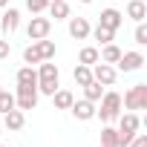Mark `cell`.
Segmentation results:
<instances>
[{
	"instance_id": "obj_18",
	"label": "cell",
	"mask_w": 147,
	"mask_h": 147,
	"mask_svg": "<svg viewBox=\"0 0 147 147\" xmlns=\"http://www.w3.org/2000/svg\"><path fill=\"white\" fill-rule=\"evenodd\" d=\"M72 78H75V84H78V87H87V84L92 81V66L78 63V66H75V72H72Z\"/></svg>"
},
{
	"instance_id": "obj_6",
	"label": "cell",
	"mask_w": 147,
	"mask_h": 147,
	"mask_svg": "<svg viewBox=\"0 0 147 147\" xmlns=\"http://www.w3.org/2000/svg\"><path fill=\"white\" fill-rule=\"evenodd\" d=\"M49 29H52V18H32L26 26V35L29 40H40V38H49Z\"/></svg>"
},
{
	"instance_id": "obj_15",
	"label": "cell",
	"mask_w": 147,
	"mask_h": 147,
	"mask_svg": "<svg viewBox=\"0 0 147 147\" xmlns=\"http://www.w3.org/2000/svg\"><path fill=\"white\" fill-rule=\"evenodd\" d=\"M127 18H133L136 23H141L147 18V3H144V0H130V3H127Z\"/></svg>"
},
{
	"instance_id": "obj_7",
	"label": "cell",
	"mask_w": 147,
	"mask_h": 147,
	"mask_svg": "<svg viewBox=\"0 0 147 147\" xmlns=\"http://www.w3.org/2000/svg\"><path fill=\"white\" fill-rule=\"evenodd\" d=\"M141 66H144V55L141 52H121V58H118V69L121 72H136Z\"/></svg>"
},
{
	"instance_id": "obj_28",
	"label": "cell",
	"mask_w": 147,
	"mask_h": 147,
	"mask_svg": "<svg viewBox=\"0 0 147 147\" xmlns=\"http://www.w3.org/2000/svg\"><path fill=\"white\" fill-rule=\"evenodd\" d=\"M136 43L138 46H147V26H144V20L136 26Z\"/></svg>"
},
{
	"instance_id": "obj_22",
	"label": "cell",
	"mask_w": 147,
	"mask_h": 147,
	"mask_svg": "<svg viewBox=\"0 0 147 147\" xmlns=\"http://www.w3.org/2000/svg\"><path fill=\"white\" fill-rule=\"evenodd\" d=\"M101 95H104V87H101L98 81H90V84L84 87V98H87V101H95V104H98Z\"/></svg>"
},
{
	"instance_id": "obj_37",
	"label": "cell",
	"mask_w": 147,
	"mask_h": 147,
	"mask_svg": "<svg viewBox=\"0 0 147 147\" xmlns=\"http://www.w3.org/2000/svg\"><path fill=\"white\" fill-rule=\"evenodd\" d=\"M49 3H52V0H49Z\"/></svg>"
},
{
	"instance_id": "obj_31",
	"label": "cell",
	"mask_w": 147,
	"mask_h": 147,
	"mask_svg": "<svg viewBox=\"0 0 147 147\" xmlns=\"http://www.w3.org/2000/svg\"><path fill=\"white\" fill-rule=\"evenodd\" d=\"M9 6V0H0V9H6Z\"/></svg>"
},
{
	"instance_id": "obj_4",
	"label": "cell",
	"mask_w": 147,
	"mask_h": 147,
	"mask_svg": "<svg viewBox=\"0 0 147 147\" xmlns=\"http://www.w3.org/2000/svg\"><path fill=\"white\" fill-rule=\"evenodd\" d=\"M121 107L127 110H147V84H136L124 92L121 98Z\"/></svg>"
},
{
	"instance_id": "obj_24",
	"label": "cell",
	"mask_w": 147,
	"mask_h": 147,
	"mask_svg": "<svg viewBox=\"0 0 147 147\" xmlns=\"http://www.w3.org/2000/svg\"><path fill=\"white\" fill-rule=\"evenodd\" d=\"M40 61H43V58H40V52H38V46H35V43L23 49V63H29V66H32V63H40Z\"/></svg>"
},
{
	"instance_id": "obj_30",
	"label": "cell",
	"mask_w": 147,
	"mask_h": 147,
	"mask_svg": "<svg viewBox=\"0 0 147 147\" xmlns=\"http://www.w3.org/2000/svg\"><path fill=\"white\" fill-rule=\"evenodd\" d=\"M9 52H12L9 40H0V61H6V58H9Z\"/></svg>"
},
{
	"instance_id": "obj_9",
	"label": "cell",
	"mask_w": 147,
	"mask_h": 147,
	"mask_svg": "<svg viewBox=\"0 0 147 147\" xmlns=\"http://www.w3.org/2000/svg\"><path fill=\"white\" fill-rule=\"evenodd\" d=\"M98 18H101V20H98V26L113 29V32H118V29H121V23H124V15H121L118 9H104Z\"/></svg>"
},
{
	"instance_id": "obj_10",
	"label": "cell",
	"mask_w": 147,
	"mask_h": 147,
	"mask_svg": "<svg viewBox=\"0 0 147 147\" xmlns=\"http://www.w3.org/2000/svg\"><path fill=\"white\" fill-rule=\"evenodd\" d=\"M90 20L87 18H69V38H75V40H87L90 38Z\"/></svg>"
},
{
	"instance_id": "obj_2",
	"label": "cell",
	"mask_w": 147,
	"mask_h": 147,
	"mask_svg": "<svg viewBox=\"0 0 147 147\" xmlns=\"http://www.w3.org/2000/svg\"><path fill=\"white\" fill-rule=\"evenodd\" d=\"M58 66L49 63V61H40V69H38V92L43 95H52L58 90Z\"/></svg>"
},
{
	"instance_id": "obj_13",
	"label": "cell",
	"mask_w": 147,
	"mask_h": 147,
	"mask_svg": "<svg viewBox=\"0 0 147 147\" xmlns=\"http://www.w3.org/2000/svg\"><path fill=\"white\" fill-rule=\"evenodd\" d=\"M49 98H52L55 110H69V107H72V101H75V95H72L69 90H61V87H58V90H55Z\"/></svg>"
},
{
	"instance_id": "obj_36",
	"label": "cell",
	"mask_w": 147,
	"mask_h": 147,
	"mask_svg": "<svg viewBox=\"0 0 147 147\" xmlns=\"http://www.w3.org/2000/svg\"><path fill=\"white\" fill-rule=\"evenodd\" d=\"M144 3H147V0H144Z\"/></svg>"
},
{
	"instance_id": "obj_19",
	"label": "cell",
	"mask_w": 147,
	"mask_h": 147,
	"mask_svg": "<svg viewBox=\"0 0 147 147\" xmlns=\"http://www.w3.org/2000/svg\"><path fill=\"white\" fill-rule=\"evenodd\" d=\"M32 43L38 46V52H40V58H43V61H52V58H55V40L40 38V40H32Z\"/></svg>"
},
{
	"instance_id": "obj_21",
	"label": "cell",
	"mask_w": 147,
	"mask_h": 147,
	"mask_svg": "<svg viewBox=\"0 0 147 147\" xmlns=\"http://www.w3.org/2000/svg\"><path fill=\"white\" fill-rule=\"evenodd\" d=\"M15 78H18V84H38V69L35 66H20Z\"/></svg>"
},
{
	"instance_id": "obj_33",
	"label": "cell",
	"mask_w": 147,
	"mask_h": 147,
	"mask_svg": "<svg viewBox=\"0 0 147 147\" xmlns=\"http://www.w3.org/2000/svg\"><path fill=\"white\" fill-rule=\"evenodd\" d=\"M0 133H3V124H0Z\"/></svg>"
},
{
	"instance_id": "obj_17",
	"label": "cell",
	"mask_w": 147,
	"mask_h": 147,
	"mask_svg": "<svg viewBox=\"0 0 147 147\" xmlns=\"http://www.w3.org/2000/svg\"><path fill=\"white\" fill-rule=\"evenodd\" d=\"M46 9H49V15H52L55 20H66V18H69V3H66V0H52Z\"/></svg>"
},
{
	"instance_id": "obj_35",
	"label": "cell",
	"mask_w": 147,
	"mask_h": 147,
	"mask_svg": "<svg viewBox=\"0 0 147 147\" xmlns=\"http://www.w3.org/2000/svg\"><path fill=\"white\" fill-rule=\"evenodd\" d=\"M98 147H107V144H98Z\"/></svg>"
},
{
	"instance_id": "obj_27",
	"label": "cell",
	"mask_w": 147,
	"mask_h": 147,
	"mask_svg": "<svg viewBox=\"0 0 147 147\" xmlns=\"http://www.w3.org/2000/svg\"><path fill=\"white\" fill-rule=\"evenodd\" d=\"M46 6H49V0H26V9H29L32 15H43Z\"/></svg>"
},
{
	"instance_id": "obj_29",
	"label": "cell",
	"mask_w": 147,
	"mask_h": 147,
	"mask_svg": "<svg viewBox=\"0 0 147 147\" xmlns=\"http://www.w3.org/2000/svg\"><path fill=\"white\" fill-rule=\"evenodd\" d=\"M127 147H147V136H144V133H136L133 141H130Z\"/></svg>"
},
{
	"instance_id": "obj_32",
	"label": "cell",
	"mask_w": 147,
	"mask_h": 147,
	"mask_svg": "<svg viewBox=\"0 0 147 147\" xmlns=\"http://www.w3.org/2000/svg\"><path fill=\"white\" fill-rule=\"evenodd\" d=\"M78 3H92V0H78Z\"/></svg>"
},
{
	"instance_id": "obj_11",
	"label": "cell",
	"mask_w": 147,
	"mask_h": 147,
	"mask_svg": "<svg viewBox=\"0 0 147 147\" xmlns=\"http://www.w3.org/2000/svg\"><path fill=\"white\" fill-rule=\"evenodd\" d=\"M20 26V12L18 9H6V12H0V32H15Z\"/></svg>"
},
{
	"instance_id": "obj_3",
	"label": "cell",
	"mask_w": 147,
	"mask_h": 147,
	"mask_svg": "<svg viewBox=\"0 0 147 147\" xmlns=\"http://www.w3.org/2000/svg\"><path fill=\"white\" fill-rule=\"evenodd\" d=\"M15 107L18 110H35L38 107V84H18V95H15Z\"/></svg>"
},
{
	"instance_id": "obj_16",
	"label": "cell",
	"mask_w": 147,
	"mask_h": 147,
	"mask_svg": "<svg viewBox=\"0 0 147 147\" xmlns=\"http://www.w3.org/2000/svg\"><path fill=\"white\" fill-rule=\"evenodd\" d=\"M98 58H101L104 63H118V58H121V49H118L115 43H104V46L98 49Z\"/></svg>"
},
{
	"instance_id": "obj_5",
	"label": "cell",
	"mask_w": 147,
	"mask_h": 147,
	"mask_svg": "<svg viewBox=\"0 0 147 147\" xmlns=\"http://www.w3.org/2000/svg\"><path fill=\"white\" fill-rule=\"evenodd\" d=\"M115 66L113 63H104V61H98V63H92V81H98L101 87H113L115 84Z\"/></svg>"
},
{
	"instance_id": "obj_23",
	"label": "cell",
	"mask_w": 147,
	"mask_h": 147,
	"mask_svg": "<svg viewBox=\"0 0 147 147\" xmlns=\"http://www.w3.org/2000/svg\"><path fill=\"white\" fill-rule=\"evenodd\" d=\"M90 35L104 46V43H113V38H115V32L113 29H104V26H95V29H90Z\"/></svg>"
},
{
	"instance_id": "obj_8",
	"label": "cell",
	"mask_w": 147,
	"mask_h": 147,
	"mask_svg": "<svg viewBox=\"0 0 147 147\" xmlns=\"http://www.w3.org/2000/svg\"><path fill=\"white\" fill-rule=\"evenodd\" d=\"M72 115H75L78 121H90V118H95V101H87V98H81V101H72Z\"/></svg>"
},
{
	"instance_id": "obj_14",
	"label": "cell",
	"mask_w": 147,
	"mask_h": 147,
	"mask_svg": "<svg viewBox=\"0 0 147 147\" xmlns=\"http://www.w3.org/2000/svg\"><path fill=\"white\" fill-rule=\"evenodd\" d=\"M138 124H141V118H138L136 113H124V115H118V133H136Z\"/></svg>"
},
{
	"instance_id": "obj_1",
	"label": "cell",
	"mask_w": 147,
	"mask_h": 147,
	"mask_svg": "<svg viewBox=\"0 0 147 147\" xmlns=\"http://www.w3.org/2000/svg\"><path fill=\"white\" fill-rule=\"evenodd\" d=\"M95 115L101 118V121H115L118 115H121V95L118 92H104L101 95V101L95 104Z\"/></svg>"
},
{
	"instance_id": "obj_38",
	"label": "cell",
	"mask_w": 147,
	"mask_h": 147,
	"mask_svg": "<svg viewBox=\"0 0 147 147\" xmlns=\"http://www.w3.org/2000/svg\"><path fill=\"white\" fill-rule=\"evenodd\" d=\"M0 90H3V87H0Z\"/></svg>"
},
{
	"instance_id": "obj_12",
	"label": "cell",
	"mask_w": 147,
	"mask_h": 147,
	"mask_svg": "<svg viewBox=\"0 0 147 147\" xmlns=\"http://www.w3.org/2000/svg\"><path fill=\"white\" fill-rule=\"evenodd\" d=\"M0 124H3L6 130H23V124H26V115H23V110H9V113H3V121H0Z\"/></svg>"
},
{
	"instance_id": "obj_25",
	"label": "cell",
	"mask_w": 147,
	"mask_h": 147,
	"mask_svg": "<svg viewBox=\"0 0 147 147\" xmlns=\"http://www.w3.org/2000/svg\"><path fill=\"white\" fill-rule=\"evenodd\" d=\"M9 110H15V95L6 92V90H0V115L9 113Z\"/></svg>"
},
{
	"instance_id": "obj_26",
	"label": "cell",
	"mask_w": 147,
	"mask_h": 147,
	"mask_svg": "<svg viewBox=\"0 0 147 147\" xmlns=\"http://www.w3.org/2000/svg\"><path fill=\"white\" fill-rule=\"evenodd\" d=\"M115 136H118V130H115V127H104V130H101V144L115 147Z\"/></svg>"
},
{
	"instance_id": "obj_20",
	"label": "cell",
	"mask_w": 147,
	"mask_h": 147,
	"mask_svg": "<svg viewBox=\"0 0 147 147\" xmlns=\"http://www.w3.org/2000/svg\"><path fill=\"white\" fill-rule=\"evenodd\" d=\"M101 58H98V46H84L81 52H78V63H87V66H92V63H98Z\"/></svg>"
},
{
	"instance_id": "obj_34",
	"label": "cell",
	"mask_w": 147,
	"mask_h": 147,
	"mask_svg": "<svg viewBox=\"0 0 147 147\" xmlns=\"http://www.w3.org/2000/svg\"><path fill=\"white\" fill-rule=\"evenodd\" d=\"M0 147H9V144H0Z\"/></svg>"
}]
</instances>
